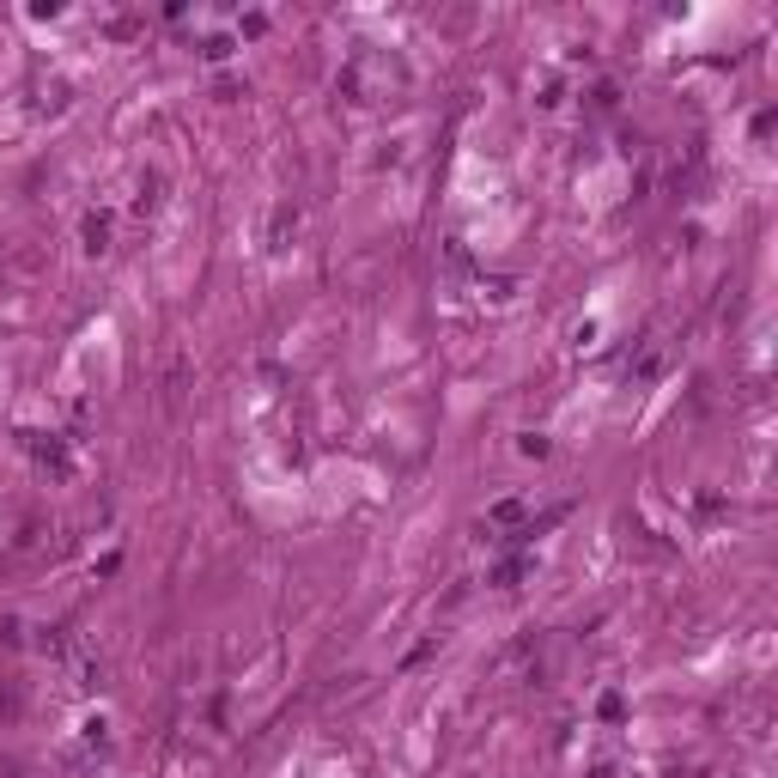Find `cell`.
Wrapping results in <instances>:
<instances>
[{
  "label": "cell",
  "instance_id": "2",
  "mask_svg": "<svg viewBox=\"0 0 778 778\" xmlns=\"http://www.w3.org/2000/svg\"><path fill=\"white\" fill-rule=\"evenodd\" d=\"M529 578H535V548H523V554H511V560L493 566V590H517Z\"/></svg>",
  "mask_w": 778,
  "mask_h": 778
},
{
  "label": "cell",
  "instance_id": "5",
  "mask_svg": "<svg viewBox=\"0 0 778 778\" xmlns=\"http://www.w3.org/2000/svg\"><path fill=\"white\" fill-rule=\"evenodd\" d=\"M104 244H110V213H92V219H86V250L98 256Z\"/></svg>",
  "mask_w": 778,
  "mask_h": 778
},
{
  "label": "cell",
  "instance_id": "4",
  "mask_svg": "<svg viewBox=\"0 0 778 778\" xmlns=\"http://www.w3.org/2000/svg\"><path fill=\"white\" fill-rule=\"evenodd\" d=\"M292 231H298V201H280V207H274V231H268V244H274V250H286V238H292Z\"/></svg>",
  "mask_w": 778,
  "mask_h": 778
},
{
  "label": "cell",
  "instance_id": "1",
  "mask_svg": "<svg viewBox=\"0 0 778 778\" xmlns=\"http://www.w3.org/2000/svg\"><path fill=\"white\" fill-rule=\"evenodd\" d=\"M19 444H25V456L37 462L43 475H55V481L73 475V450H67V438H55V432H19Z\"/></svg>",
  "mask_w": 778,
  "mask_h": 778
},
{
  "label": "cell",
  "instance_id": "3",
  "mask_svg": "<svg viewBox=\"0 0 778 778\" xmlns=\"http://www.w3.org/2000/svg\"><path fill=\"white\" fill-rule=\"evenodd\" d=\"M657 365H663V341H657V335H645L639 359H627V383H651V377H657Z\"/></svg>",
  "mask_w": 778,
  "mask_h": 778
},
{
  "label": "cell",
  "instance_id": "7",
  "mask_svg": "<svg viewBox=\"0 0 778 778\" xmlns=\"http://www.w3.org/2000/svg\"><path fill=\"white\" fill-rule=\"evenodd\" d=\"M0 529H7V511H0Z\"/></svg>",
  "mask_w": 778,
  "mask_h": 778
},
{
  "label": "cell",
  "instance_id": "6",
  "mask_svg": "<svg viewBox=\"0 0 778 778\" xmlns=\"http://www.w3.org/2000/svg\"><path fill=\"white\" fill-rule=\"evenodd\" d=\"M231 49H238V37H231V31H213V37L201 43V55H207V61H225Z\"/></svg>",
  "mask_w": 778,
  "mask_h": 778
}]
</instances>
